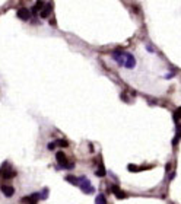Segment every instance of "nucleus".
<instances>
[{"label": "nucleus", "instance_id": "7ed1b4c3", "mask_svg": "<svg viewBox=\"0 0 181 204\" xmlns=\"http://www.w3.org/2000/svg\"><path fill=\"white\" fill-rule=\"evenodd\" d=\"M38 198H40V194H32V196H28L22 198V203L24 204H37L38 203Z\"/></svg>", "mask_w": 181, "mask_h": 204}, {"label": "nucleus", "instance_id": "0eeeda50", "mask_svg": "<svg viewBox=\"0 0 181 204\" xmlns=\"http://www.w3.org/2000/svg\"><path fill=\"white\" fill-rule=\"evenodd\" d=\"M51 8H53L51 5H47L45 8H42L41 9V13H40V15H41V18H48V15L51 13Z\"/></svg>", "mask_w": 181, "mask_h": 204}, {"label": "nucleus", "instance_id": "f3484780", "mask_svg": "<svg viewBox=\"0 0 181 204\" xmlns=\"http://www.w3.org/2000/svg\"><path fill=\"white\" fill-rule=\"evenodd\" d=\"M54 147H56V144H54V143H50V144H48V149H50V150H53Z\"/></svg>", "mask_w": 181, "mask_h": 204}, {"label": "nucleus", "instance_id": "dca6fc26", "mask_svg": "<svg viewBox=\"0 0 181 204\" xmlns=\"http://www.w3.org/2000/svg\"><path fill=\"white\" fill-rule=\"evenodd\" d=\"M57 144H58V146H61V147H66L67 144H69V143H67L66 140H58V141H57Z\"/></svg>", "mask_w": 181, "mask_h": 204}, {"label": "nucleus", "instance_id": "6e6552de", "mask_svg": "<svg viewBox=\"0 0 181 204\" xmlns=\"http://www.w3.org/2000/svg\"><path fill=\"white\" fill-rule=\"evenodd\" d=\"M42 6H44V3H42V2H38V3H35V6L31 9V13L37 15V12H40V10L42 9Z\"/></svg>", "mask_w": 181, "mask_h": 204}, {"label": "nucleus", "instance_id": "ddd939ff", "mask_svg": "<svg viewBox=\"0 0 181 204\" xmlns=\"http://www.w3.org/2000/svg\"><path fill=\"white\" fill-rule=\"evenodd\" d=\"M127 169H129V171H140V169H143V168H137V166H134V165H129V166H127Z\"/></svg>", "mask_w": 181, "mask_h": 204}, {"label": "nucleus", "instance_id": "1a4fd4ad", "mask_svg": "<svg viewBox=\"0 0 181 204\" xmlns=\"http://www.w3.org/2000/svg\"><path fill=\"white\" fill-rule=\"evenodd\" d=\"M2 176H3L5 180H9V178H13V176H16V172H15V171H10V169H9V171H6L5 173H3V175H2Z\"/></svg>", "mask_w": 181, "mask_h": 204}, {"label": "nucleus", "instance_id": "4468645a", "mask_svg": "<svg viewBox=\"0 0 181 204\" xmlns=\"http://www.w3.org/2000/svg\"><path fill=\"white\" fill-rule=\"evenodd\" d=\"M47 196H48V189L45 188V189L42 191V194H40V198H42V200H45V198H47Z\"/></svg>", "mask_w": 181, "mask_h": 204}, {"label": "nucleus", "instance_id": "f257e3e1", "mask_svg": "<svg viewBox=\"0 0 181 204\" xmlns=\"http://www.w3.org/2000/svg\"><path fill=\"white\" fill-rule=\"evenodd\" d=\"M77 185H79V187H81V189H82L83 193H86V194L94 193V187L90 185L89 180H86L85 176H82V178H79V180H77Z\"/></svg>", "mask_w": 181, "mask_h": 204}, {"label": "nucleus", "instance_id": "20e7f679", "mask_svg": "<svg viewBox=\"0 0 181 204\" xmlns=\"http://www.w3.org/2000/svg\"><path fill=\"white\" fill-rule=\"evenodd\" d=\"M111 191H113V194H114L117 198H120V200L126 198V193L121 191V189L118 188V185H111Z\"/></svg>", "mask_w": 181, "mask_h": 204}, {"label": "nucleus", "instance_id": "9b49d317", "mask_svg": "<svg viewBox=\"0 0 181 204\" xmlns=\"http://www.w3.org/2000/svg\"><path fill=\"white\" fill-rule=\"evenodd\" d=\"M105 175V168H104V165H99L98 171H97V176H104Z\"/></svg>", "mask_w": 181, "mask_h": 204}, {"label": "nucleus", "instance_id": "f8f14e48", "mask_svg": "<svg viewBox=\"0 0 181 204\" xmlns=\"http://www.w3.org/2000/svg\"><path fill=\"white\" fill-rule=\"evenodd\" d=\"M66 180L69 181V182H72V184H74V185H77V178H74V176H66Z\"/></svg>", "mask_w": 181, "mask_h": 204}, {"label": "nucleus", "instance_id": "9d476101", "mask_svg": "<svg viewBox=\"0 0 181 204\" xmlns=\"http://www.w3.org/2000/svg\"><path fill=\"white\" fill-rule=\"evenodd\" d=\"M95 204H107V200H105V197L102 196V194H99V196L95 198Z\"/></svg>", "mask_w": 181, "mask_h": 204}, {"label": "nucleus", "instance_id": "f03ea898", "mask_svg": "<svg viewBox=\"0 0 181 204\" xmlns=\"http://www.w3.org/2000/svg\"><path fill=\"white\" fill-rule=\"evenodd\" d=\"M18 18L19 19H22V21H28L29 18H31V10L26 8H22L18 10Z\"/></svg>", "mask_w": 181, "mask_h": 204}, {"label": "nucleus", "instance_id": "39448f33", "mask_svg": "<svg viewBox=\"0 0 181 204\" xmlns=\"http://www.w3.org/2000/svg\"><path fill=\"white\" fill-rule=\"evenodd\" d=\"M136 64V61H134V57H133L132 54H126V61H124V66L126 67H129V69H133Z\"/></svg>", "mask_w": 181, "mask_h": 204}, {"label": "nucleus", "instance_id": "423d86ee", "mask_svg": "<svg viewBox=\"0 0 181 204\" xmlns=\"http://www.w3.org/2000/svg\"><path fill=\"white\" fill-rule=\"evenodd\" d=\"M2 193L6 197H12L15 194V188L10 187V185H3V187H2Z\"/></svg>", "mask_w": 181, "mask_h": 204}, {"label": "nucleus", "instance_id": "2eb2a0df", "mask_svg": "<svg viewBox=\"0 0 181 204\" xmlns=\"http://www.w3.org/2000/svg\"><path fill=\"white\" fill-rule=\"evenodd\" d=\"M175 120H178V118H181V106L180 108H177V111H175Z\"/></svg>", "mask_w": 181, "mask_h": 204}]
</instances>
